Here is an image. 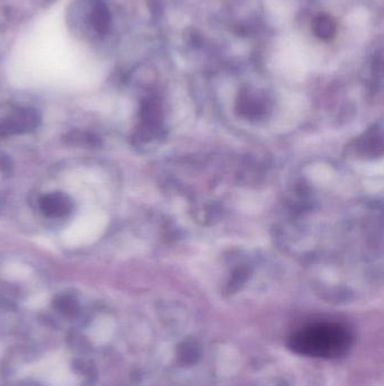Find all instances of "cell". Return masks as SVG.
I'll return each mask as SVG.
<instances>
[{"label":"cell","mask_w":384,"mask_h":386,"mask_svg":"<svg viewBox=\"0 0 384 386\" xmlns=\"http://www.w3.org/2000/svg\"><path fill=\"white\" fill-rule=\"evenodd\" d=\"M42 208L48 215L52 216H61L69 210L70 205L63 195H51L44 199Z\"/></svg>","instance_id":"277c9868"},{"label":"cell","mask_w":384,"mask_h":386,"mask_svg":"<svg viewBox=\"0 0 384 386\" xmlns=\"http://www.w3.org/2000/svg\"><path fill=\"white\" fill-rule=\"evenodd\" d=\"M313 32L321 40H331L336 36L337 23L327 14H320L313 21Z\"/></svg>","instance_id":"3957f363"},{"label":"cell","mask_w":384,"mask_h":386,"mask_svg":"<svg viewBox=\"0 0 384 386\" xmlns=\"http://www.w3.org/2000/svg\"><path fill=\"white\" fill-rule=\"evenodd\" d=\"M112 332V324L103 319L97 320L90 327V339L96 343H105L110 339Z\"/></svg>","instance_id":"5b68a950"},{"label":"cell","mask_w":384,"mask_h":386,"mask_svg":"<svg viewBox=\"0 0 384 386\" xmlns=\"http://www.w3.org/2000/svg\"><path fill=\"white\" fill-rule=\"evenodd\" d=\"M352 345V332L336 322H319L302 327L290 340L291 349L298 354L325 360L344 357Z\"/></svg>","instance_id":"6da1fadb"},{"label":"cell","mask_w":384,"mask_h":386,"mask_svg":"<svg viewBox=\"0 0 384 386\" xmlns=\"http://www.w3.org/2000/svg\"><path fill=\"white\" fill-rule=\"evenodd\" d=\"M36 372L52 386H73L77 380L76 376L67 370L66 365L58 358L41 362L36 368Z\"/></svg>","instance_id":"7a4b0ae2"}]
</instances>
